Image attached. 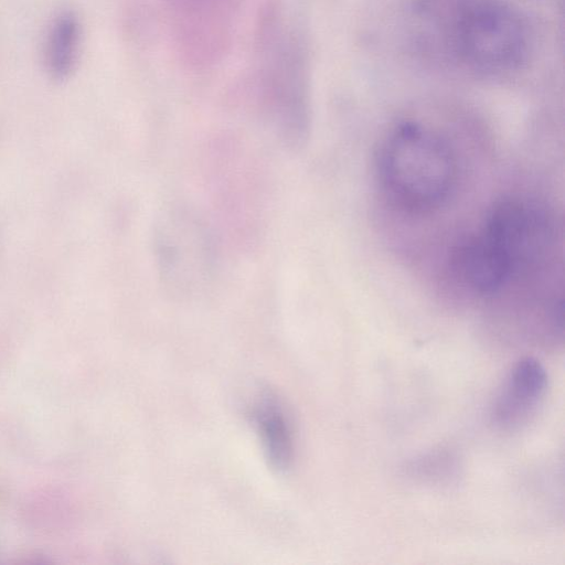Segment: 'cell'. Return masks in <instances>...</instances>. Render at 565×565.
I'll return each mask as SVG.
<instances>
[{"mask_svg":"<svg viewBox=\"0 0 565 565\" xmlns=\"http://www.w3.org/2000/svg\"><path fill=\"white\" fill-rule=\"evenodd\" d=\"M262 108L280 142L301 148L310 126L308 56L303 33L281 2L263 19L258 42Z\"/></svg>","mask_w":565,"mask_h":565,"instance_id":"cell-1","label":"cell"},{"mask_svg":"<svg viewBox=\"0 0 565 565\" xmlns=\"http://www.w3.org/2000/svg\"><path fill=\"white\" fill-rule=\"evenodd\" d=\"M376 167L387 195L413 213L439 209L457 179V162L449 143L413 120L401 121L388 131L379 149Z\"/></svg>","mask_w":565,"mask_h":565,"instance_id":"cell-2","label":"cell"},{"mask_svg":"<svg viewBox=\"0 0 565 565\" xmlns=\"http://www.w3.org/2000/svg\"><path fill=\"white\" fill-rule=\"evenodd\" d=\"M446 29L447 44L465 66L483 75L520 71L531 36L520 12L503 0H456Z\"/></svg>","mask_w":565,"mask_h":565,"instance_id":"cell-3","label":"cell"},{"mask_svg":"<svg viewBox=\"0 0 565 565\" xmlns=\"http://www.w3.org/2000/svg\"><path fill=\"white\" fill-rule=\"evenodd\" d=\"M480 231L504 258L511 280L541 265L555 237L554 222L547 210L516 196L497 201Z\"/></svg>","mask_w":565,"mask_h":565,"instance_id":"cell-4","label":"cell"},{"mask_svg":"<svg viewBox=\"0 0 565 565\" xmlns=\"http://www.w3.org/2000/svg\"><path fill=\"white\" fill-rule=\"evenodd\" d=\"M212 238L205 224L186 210L173 209L157 223L153 252L161 278L171 288L192 291L211 275Z\"/></svg>","mask_w":565,"mask_h":565,"instance_id":"cell-5","label":"cell"},{"mask_svg":"<svg viewBox=\"0 0 565 565\" xmlns=\"http://www.w3.org/2000/svg\"><path fill=\"white\" fill-rule=\"evenodd\" d=\"M547 374L535 358L520 359L510 370L494 399L491 417L503 429H514L527 422L541 404Z\"/></svg>","mask_w":565,"mask_h":565,"instance_id":"cell-6","label":"cell"},{"mask_svg":"<svg viewBox=\"0 0 565 565\" xmlns=\"http://www.w3.org/2000/svg\"><path fill=\"white\" fill-rule=\"evenodd\" d=\"M253 420L267 459L274 468L285 470L294 455L292 430L279 401L264 393L253 408Z\"/></svg>","mask_w":565,"mask_h":565,"instance_id":"cell-7","label":"cell"},{"mask_svg":"<svg viewBox=\"0 0 565 565\" xmlns=\"http://www.w3.org/2000/svg\"><path fill=\"white\" fill-rule=\"evenodd\" d=\"M81 38V24L74 12H60L52 20L44 42V62L54 79H64L74 70Z\"/></svg>","mask_w":565,"mask_h":565,"instance_id":"cell-8","label":"cell"}]
</instances>
